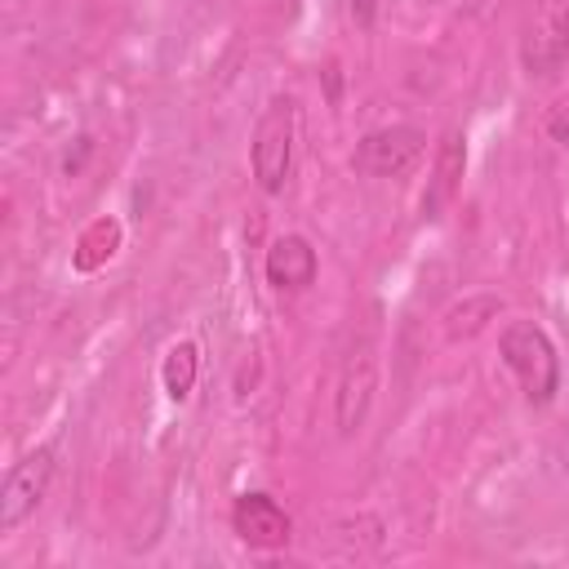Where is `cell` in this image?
<instances>
[{
    "label": "cell",
    "instance_id": "1",
    "mask_svg": "<svg viewBox=\"0 0 569 569\" xmlns=\"http://www.w3.org/2000/svg\"><path fill=\"white\" fill-rule=\"evenodd\" d=\"M498 356L516 373L529 405L542 409V405L556 400V391H560V351H556L551 333L538 320H529V316L507 320L498 329Z\"/></svg>",
    "mask_w": 569,
    "mask_h": 569
},
{
    "label": "cell",
    "instance_id": "2",
    "mask_svg": "<svg viewBox=\"0 0 569 569\" xmlns=\"http://www.w3.org/2000/svg\"><path fill=\"white\" fill-rule=\"evenodd\" d=\"M293 142H298V102L289 93L267 98L253 138H249V173L262 196H280L293 169Z\"/></svg>",
    "mask_w": 569,
    "mask_h": 569
},
{
    "label": "cell",
    "instance_id": "3",
    "mask_svg": "<svg viewBox=\"0 0 569 569\" xmlns=\"http://www.w3.org/2000/svg\"><path fill=\"white\" fill-rule=\"evenodd\" d=\"M422 160H427V133L418 124L369 129L351 151V169L360 178H378V182H400L413 169H422Z\"/></svg>",
    "mask_w": 569,
    "mask_h": 569
},
{
    "label": "cell",
    "instance_id": "4",
    "mask_svg": "<svg viewBox=\"0 0 569 569\" xmlns=\"http://www.w3.org/2000/svg\"><path fill=\"white\" fill-rule=\"evenodd\" d=\"M58 476V445H36L27 449L0 485V533H13L18 525H27L36 516V507L49 498Z\"/></svg>",
    "mask_w": 569,
    "mask_h": 569
},
{
    "label": "cell",
    "instance_id": "5",
    "mask_svg": "<svg viewBox=\"0 0 569 569\" xmlns=\"http://www.w3.org/2000/svg\"><path fill=\"white\" fill-rule=\"evenodd\" d=\"M373 391H378V347H373V338H360L347 351V360L338 369V387H333V427H338V436H356L365 427Z\"/></svg>",
    "mask_w": 569,
    "mask_h": 569
},
{
    "label": "cell",
    "instance_id": "6",
    "mask_svg": "<svg viewBox=\"0 0 569 569\" xmlns=\"http://www.w3.org/2000/svg\"><path fill=\"white\" fill-rule=\"evenodd\" d=\"M565 62H569V4L547 0L520 36V67L529 80H556Z\"/></svg>",
    "mask_w": 569,
    "mask_h": 569
},
{
    "label": "cell",
    "instance_id": "7",
    "mask_svg": "<svg viewBox=\"0 0 569 569\" xmlns=\"http://www.w3.org/2000/svg\"><path fill=\"white\" fill-rule=\"evenodd\" d=\"M231 529H236V538L240 542H249V547H258V551H280V547H289V538H293V520H289V511L271 498V493H240L236 502H231Z\"/></svg>",
    "mask_w": 569,
    "mask_h": 569
},
{
    "label": "cell",
    "instance_id": "8",
    "mask_svg": "<svg viewBox=\"0 0 569 569\" xmlns=\"http://www.w3.org/2000/svg\"><path fill=\"white\" fill-rule=\"evenodd\" d=\"M262 271H267V284L280 289V293H302L316 284L320 276V253L316 244L302 236V231H280L262 258Z\"/></svg>",
    "mask_w": 569,
    "mask_h": 569
},
{
    "label": "cell",
    "instance_id": "9",
    "mask_svg": "<svg viewBox=\"0 0 569 569\" xmlns=\"http://www.w3.org/2000/svg\"><path fill=\"white\" fill-rule=\"evenodd\" d=\"M462 169H467V142L458 129H449L436 147V164H431V182H427V196H422V218H440L445 204L458 196L462 187Z\"/></svg>",
    "mask_w": 569,
    "mask_h": 569
},
{
    "label": "cell",
    "instance_id": "10",
    "mask_svg": "<svg viewBox=\"0 0 569 569\" xmlns=\"http://www.w3.org/2000/svg\"><path fill=\"white\" fill-rule=\"evenodd\" d=\"M196 378H200V347H196L191 338H178V342L164 351V360H160V387H164L169 400L182 405V400L196 391Z\"/></svg>",
    "mask_w": 569,
    "mask_h": 569
},
{
    "label": "cell",
    "instance_id": "11",
    "mask_svg": "<svg viewBox=\"0 0 569 569\" xmlns=\"http://www.w3.org/2000/svg\"><path fill=\"white\" fill-rule=\"evenodd\" d=\"M120 240H124V231H120L116 218H98V222H89V227L80 231L76 249H71V267H76V271H98L107 258H116Z\"/></svg>",
    "mask_w": 569,
    "mask_h": 569
},
{
    "label": "cell",
    "instance_id": "12",
    "mask_svg": "<svg viewBox=\"0 0 569 569\" xmlns=\"http://www.w3.org/2000/svg\"><path fill=\"white\" fill-rule=\"evenodd\" d=\"M498 311H502V302H498L493 293L462 298V302H453V307L445 311V333H449V338H471V333H480Z\"/></svg>",
    "mask_w": 569,
    "mask_h": 569
},
{
    "label": "cell",
    "instance_id": "13",
    "mask_svg": "<svg viewBox=\"0 0 569 569\" xmlns=\"http://www.w3.org/2000/svg\"><path fill=\"white\" fill-rule=\"evenodd\" d=\"M542 129H547V138H551V142L569 147V98H560V102H551V107H547Z\"/></svg>",
    "mask_w": 569,
    "mask_h": 569
},
{
    "label": "cell",
    "instance_id": "14",
    "mask_svg": "<svg viewBox=\"0 0 569 569\" xmlns=\"http://www.w3.org/2000/svg\"><path fill=\"white\" fill-rule=\"evenodd\" d=\"M347 9H351V22L369 31L378 22V13H382V0H347Z\"/></svg>",
    "mask_w": 569,
    "mask_h": 569
},
{
    "label": "cell",
    "instance_id": "15",
    "mask_svg": "<svg viewBox=\"0 0 569 569\" xmlns=\"http://www.w3.org/2000/svg\"><path fill=\"white\" fill-rule=\"evenodd\" d=\"M551 462H556L560 476H569V422H565V431H560L556 445H551Z\"/></svg>",
    "mask_w": 569,
    "mask_h": 569
}]
</instances>
